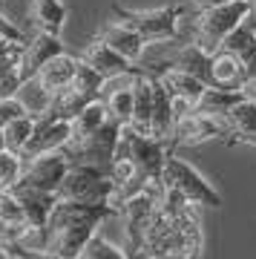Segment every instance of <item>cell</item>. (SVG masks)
<instances>
[{
	"label": "cell",
	"mask_w": 256,
	"mask_h": 259,
	"mask_svg": "<svg viewBox=\"0 0 256 259\" xmlns=\"http://www.w3.org/2000/svg\"><path fill=\"white\" fill-rule=\"evenodd\" d=\"M3 150H9V147H6V136H3V127H0V153H3Z\"/></svg>",
	"instance_id": "cell-36"
},
{
	"label": "cell",
	"mask_w": 256,
	"mask_h": 259,
	"mask_svg": "<svg viewBox=\"0 0 256 259\" xmlns=\"http://www.w3.org/2000/svg\"><path fill=\"white\" fill-rule=\"evenodd\" d=\"M250 9H253L250 0H225L219 6L193 12V18H190L193 40H196L207 55H216V52L225 47V37L247 18Z\"/></svg>",
	"instance_id": "cell-1"
},
{
	"label": "cell",
	"mask_w": 256,
	"mask_h": 259,
	"mask_svg": "<svg viewBox=\"0 0 256 259\" xmlns=\"http://www.w3.org/2000/svg\"><path fill=\"white\" fill-rule=\"evenodd\" d=\"M245 93H247V95H253V98H256V81H253V83H247V90H245Z\"/></svg>",
	"instance_id": "cell-37"
},
{
	"label": "cell",
	"mask_w": 256,
	"mask_h": 259,
	"mask_svg": "<svg viewBox=\"0 0 256 259\" xmlns=\"http://www.w3.org/2000/svg\"><path fill=\"white\" fill-rule=\"evenodd\" d=\"M0 222L12 225V228H23L26 222V210H23V202L15 190H0Z\"/></svg>",
	"instance_id": "cell-27"
},
{
	"label": "cell",
	"mask_w": 256,
	"mask_h": 259,
	"mask_svg": "<svg viewBox=\"0 0 256 259\" xmlns=\"http://www.w3.org/2000/svg\"><path fill=\"white\" fill-rule=\"evenodd\" d=\"M20 115H29V112H26V107L20 104L18 95H3V98H0V127H6L9 121L20 118Z\"/></svg>",
	"instance_id": "cell-30"
},
{
	"label": "cell",
	"mask_w": 256,
	"mask_h": 259,
	"mask_svg": "<svg viewBox=\"0 0 256 259\" xmlns=\"http://www.w3.org/2000/svg\"><path fill=\"white\" fill-rule=\"evenodd\" d=\"M78 58H81V55H78ZM104 81H107V78H104L98 69H92L87 61H81V64H78V72H75V78H72L69 87L78 90L81 95H87V98L92 101V98H101V87H104Z\"/></svg>",
	"instance_id": "cell-26"
},
{
	"label": "cell",
	"mask_w": 256,
	"mask_h": 259,
	"mask_svg": "<svg viewBox=\"0 0 256 259\" xmlns=\"http://www.w3.org/2000/svg\"><path fill=\"white\" fill-rule=\"evenodd\" d=\"M250 6H253V12H256V0H250Z\"/></svg>",
	"instance_id": "cell-39"
},
{
	"label": "cell",
	"mask_w": 256,
	"mask_h": 259,
	"mask_svg": "<svg viewBox=\"0 0 256 259\" xmlns=\"http://www.w3.org/2000/svg\"><path fill=\"white\" fill-rule=\"evenodd\" d=\"M247 93H233V90H222V87H213L207 83V90L201 93V98L196 101V110L204 112V115H213V118H225L230 112V107Z\"/></svg>",
	"instance_id": "cell-22"
},
{
	"label": "cell",
	"mask_w": 256,
	"mask_h": 259,
	"mask_svg": "<svg viewBox=\"0 0 256 259\" xmlns=\"http://www.w3.org/2000/svg\"><path fill=\"white\" fill-rule=\"evenodd\" d=\"M18 98H20V104L26 107L29 115H35V118L52 110V101H55V95H52L44 83L37 81V75L23 78V83L18 87Z\"/></svg>",
	"instance_id": "cell-21"
},
{
	"label": "cell",
	"mask_w": 256,
	"mask_h": 259,
	"mask_svg": "<svg viewBox=\"0 0 256 259\" xmlns=\"http://www.w3.org/2000/svg\"><path fill=\"white\" fill-rule=\"evenodd\" d=\"M69 141H72V121L58 118L52 112H44V115H37L35 136L29 141V147L23 150V158L40 156V153H55V150H66Z\"/></svg>",
	"instance_id": "cell-8"
},
{
	"label": "cell",
	"mask_w": 256,
	"mask_h": 259,
	"mask_svg": "<svg viewBox=\"0 0 256 259\" xmlns=\"http://www.w3.org/2000/svg\"><path fill=\"white\" fill-rule=\"evenodd\" d=\"M95 37H101L104 44H110L118 55H124L130 64H136V66L144 61V52H147V47H150L136 29L127 26V23H121V20H107V23L98 29Z\"/></svg>",
	"instance_id": "cell-12"
},
{
	"label": "cell",
	"mask_w": 256,
	"mask_h": 259,
	"mask_svg": "<svg viewBox=\"0 0 256 259\" xmlns=\"http://www.w3.org/2000/svg\"><path fill=\"white\" fill-rule=\"evenodd\" d=\"M15 193H18L20 202H23V210H26V222H29V225H37V228L49 225L52 207L58 204V193L29 190V187H15Z\"/></svg>",
	"instance_id": "cell-20"
},
{
	"label": "cell",
	"mask_w": 256,
	"mask_h": 259,
	"mask_svg": "<svg viewBox=\"0 0 256 259\" xmlns=\"http://www.w3.org/2000/svg\"><path fill=\"white\" fill-rule=\"evenodd\" d=\"M15 259H61L52 250H32V248H20V245H9Z\"/></svg>",
	"instance_id": "cell-32"
},
{
	"label": "cell",
	"mask_w": 256,
	"mask_h": 259,
	"mask_svg": "<svg viewBox=\"0 0 256 259\" xmlns=\"http://www.w3.org/2000/svg\"><path fill=\"white\" fill-rule=\"evenodd\" d=\"M158 75V81L164 83V90L170 95H176V98H187V101H199L201 93L207 90V81H201V78H196V75L184 72V69H176V66H167V69H161Z\"/></svg>",
	"instance_id": "cell-18"
},
{
	"label": "cell",
	"mask_w": 256,
	"mask_h": 259,
	"mask_svg": "<svg viewBox=\"0 0 256 259\" xmlns=\"http://www.w3.org/2000/svg\"><path fill=\"white\" fill-rule=\"evenodd\" d=\"M61 52H66L61 44V35L52 32H35V37H29L26 47H23V58H20V72L23 78H32L44 69L52 58H58Z\"/></svg>",
	"instance_id": "cell-13"
},
{
	"label": "cell",
	"mask_w": 256,
	"mask_h": 259,
	"mask_svg": "<svg viewBox=\"0 0 256 259\" xmlns=\"http://www.w3.org/2000/svg\"><path fill=\"white\" fill-rule=\"evenodd\" d=\"M0 37H6V40H15V44H26V40H29V37L23 35V32H20L15 23H12V20L6 18L3 12H0Z\"/></svg>",
	"instance_id": "cell-31"
},
{
	"label": "cell",
	"mask_w": 256,
	"mask_h": 259,
	"mask_svg": "<svg viewBox=\"0 0 256 259\" xmlns=\"http://www.w3.org/2000/svg\"><path fill=\"white\" fill-rule=\"evenodd\" d=\"M133 259H161V256H147V253H133Z\"/></svg>",
	"instance_id": "cell-38"
},
{
	"label": "cell",
	"mask_w": 256,
	"mask_h": 259,
	"mask_svg": "<svg viewBox=\"0 0 256 259\" xmlns=\"http://www.w3.org/2000/svg\"><path fill=\"white\" fill-rule=\"evenodd\" d=\"M115 20L127 23L144 37L147 44H173L182 35V20H184V6H156V9H124L115 6Z\"/></svg>",
	"instance_id": "cell-2"
},
{
	"label": "cell",
	"mask_w": 256,
	"mask_h": 259,
	"mask_svg": "<svg viewBox=\"0 0 256 259\" xmlns=\"http://www.w3.org/2000/svg\"><path fill=\"white\" fill-rule=\"evenodd\" d=\"M98 228L101 225H90V222L49 228V245H46V250L58 253L61 259H81L83 248H87L90 239L98 233Z\"/></svg>",
	"instance_id": "cell-11"
},
{
	"label": "cell",
	"mask_w": 256,
	"mask_h": 259,
	"mask_svg": "<svg viewBox=\"0 0 256 259\" xmlns=\"http://www.w3.org/2000/svg\"><path fill=\"white\" fill-rule=\"evenodd\" d=\"M69 164H72V158H69L66 150L29 156V158H23V173H20V182L15 187H29V190L58 193V187H61V182H64Z\"/></svg>",
	"instance_id": "cell-6"
},
{
	"label": "cell",
	"mask_w": 256,
	"mask_h": 259,
	"mask_svg": "<svg viewBox=\"0 0 256 259\" xmlns=\"http://www.w3.org/2000/svg\"><path fill=\"white\" fill-rule=\"evenodd\" d=\"M81 259H133V256H130V250L118 248V245H112L110 239H104L101 233H95L90 239V245L83 248Z\"/></svg>",
	"instance_id": "cell-29"
},
{
	"label": "cell",
	"mask_w": 256,
	"mask_h": 259,
	"mask_svg": "<svg viewBox=\"0 0 256 259\" xmlns=\"http://www.w3.org/2000/svg\"><path fill=\"white\" fill-rule=\"evenodd\" d=\"M167 66L184 69V72H190V75H196V78L210 83V55H207L196 40L179 44V47L170 49V55L164 58V66H161V69H167ZM161 69H158V72H161Z\"/></svg>",
	"instance_id": "cell-16"
},
{
	"label": "cell",
	"mask_w": 256,
	"mask_h": 259,
	"mask_svg": "<svg viewBox=\"0 0 256 259\" xmlns=\"http://www.w3.org/2000/svg\"><path fill=\"white\" fill-rule=\"evenodd\" d=\"M121 127L118 121H107L101 130H95L92 136H83V139H75L69 141V158L72 161H83V164H98V167H110V161L115 158L118 153V139H121Z\"/></svg>",
	"instance_id": "cell-7"
},
{
	"label": "cell",
	"mask_w": 256,
	"mask_h": 259,
	"mask_svg": "<svg viewBox=\"0 0 256 259\" xmlns=\"http://www.w3.org/2000/svg\"><path fill=\"white\" fill-rule=\"evenodd\" d=\"M110 196L112 182L107 176V170L98 164H83V161H72L61 187H58V199H72V202L110 204Z\"/></svg>",
	"instance_id": "cell-4"
},
{
	"label": "cell",
	"mask_w": 256,
	"mask_h": 259,
	"mask_svg": "<svg viewBox=\"0 0 256 259\" xmlns=\"http://www.w3.org/2000/svg\"><path fill=\"white\" fill-rule=\"evenodd\" d=\"M239 58H242V66H245L247 83H253V81H256V44H253L250 49H245Z\"/></svg>",
	"instance_id": "cell-33"
},
{
	"label": "cell",
	"mask_w": 256,
	"mask_h": 259,
	"mask_svg": "<svg viewBox=\"0 0 256 259\" xmlns=\"http://www.w3.org/2000/svg\"><path fill=\"white\" fill-rule=\"evenodd\" d=\"M0 259H15V253H12V248L6 242H0Z\"/></svg>",
	"instance_id": "cell-35"
},
{
	"label": "cell",
	"mask_w": 256,
	"mask_h": 259,
	"mask_svg": "<svg viewBox=\"0 0 256 259\" xmlns=\"http://www.w3.org/2000/svg\"><path fill=\"white\" fill-rule=\"evenodd\" d=\"M81 61L92 66V69H98L104 78H112V75H121V72H130V69H136V64H130L124 55H118L110 44H104L101 37H92L90 44L83 47L81 52Z\"/></svg>",
	"instance_id": "cell-15"
},
{
	"label": "cell",
	"mask_w": 256,
	"mask_h": 259,
	"mask_svg": "<svg viewBox=\"0 0 256 259\" xmlns=\"http://www.w3.org/2000/svg\"><path fill=\"white\" fill-rule=\"evenodd\" d=\"M35 124H37L35 115H20V118L9 121V124L3 127L6 147H9L12 153H20V156H23V150L29 147V141H32V136H35Z\"/></svg>",
	"instance_id": "cell-24"
},
{
	"label": "cell",
	"mask_w": 256,
	"mask_h": 259,
	"mask_svg": "<svg viewBox=\"0 0 256 259\" xmlns=\"http://www.w3.org/2000/svg\"><path fill=\"white\" fill-rule=\"evenodd\" d=\"M78 64H81V58H78V55L61 52V55L52 58V61H49L40 72H37V81L44 83L52 95H58L61 90H66V87L72 83L75 72H78Z\"/></svg>",
	"instance_id": "cell-17"
},
{
	"label": "cell",
	"mask_w": 256,
	"mask_h": 259,
	"mask_svg": "<svg viewBox=\"0 0 256 259\" xmlns=\"http://www.w3.org/2000/svg\"><path fill=\"white\" fill-rule=\"evenodd\" d=\"M187 6H193V9H210V6H219V3H225V0H184Z\"/></svg>",
	"instance_id": "cell-34"
},
{
	"label": "cell",
	"mask_w": 256,
	"mask_h": 259,
	"mask_svg": "<svg viewBox=\"0 0 256 259\" xmlns=\"http://www.w3.org/2000/svg\"><path fill=\"white\" fill-rule=\"evenodd\" d=\"M253 44H256V12L250 9L247 12V18L242 20L228 37H225V47L222 49H228V52H233V55H242V52L250 49Z\"/></svg>",
	"instance_id": "cell-25"
},
{
	"label": "cell",
	"mask_w": 256,
	"mask_h": 259,
	"mask_svg": "<svg viewBox=\"0 0 256 259\" xmlns=\"http://www.w3.org/2000/svg\"><path fill=\"white\" fill-rule=\"evenodd\" d=\"M66 18H69V9L64 0H32V20H35L37 32L61 35L66 26Z\"/></svg>",
	"instance_id": "cell-19"
},
{
	"label": "cell",
	"mask_w": 256,
	"mask_h": 259,
	"mask_svg": "<svg viewBox=\"0 0 256 259\" xmlns=\"http://www.w3.org/2000/svg\"><path fill=\"white\" fill-rule=\"evenodd\" d=\"M161 182H164L170 190H176L179 196H184L193 207H213V210H219L222 204H225V199H222L219 190L201 176L190 161L179 158L176 153H170V158L164 161Z\"/></svg>",
	"instance_id": "cell-3"
},
{
	"label": "cell",
	"mask_w": 256,
	"mask_h": 259,
	"mask_svg": "<svg viewBox=\"0 0 256 259\" xmlns=\"http://www.w3.org/2000/svg\"><path fill=\"white\" fill-rule=\"evenodd\" d=\"M170 153H173V147L164 144V141L153 139V136H147V133H138V130L130 127V124L121 127L118 153H115V156L133 158V164H136L147 179H161V170H164V161L170 158Z\"/></svg>",
	"instance_id": "cell-5"
},
{
	"label": "cell",
	"mask_w": 256,
	"mask_h": 259,
	"mask_svg": "<svg viewBox=\"0 0 256 259\" xmlns=\"http://www.w3.org/2000/svg\"><path fill=\"white\" fill-rule=\"evenodd\" d=\"M210 83L222 87V90H233V93H245L247 90V75L242 66V58L219 49L216 55H210Z\"/></svg>",
	"instance_id": "cell-14"
},
{
	"label": "cell",
	"mask_w": 256,
	"mask_h": 259,
	"mask_svg": "<svg viewBox=\"0 0 256 259\" xmlns=\"http://www.w3.org/2000/svg\"><path fill=\"white\" fill-rule=\"evenodd\" d=\"M216 139H225L222 118H213V115H204V112L193 110L184 118L176 121L173 150L176 147H199V144H207V141H216Z\"/></svg>",
	"instance_id": "cell-9"
},
{
	"label": "cell",
	"mask_w": 256,
	"mask_h": 259,
	"mask_svg": "<svg viewBox=\"0 0 256 259\" xmlns=\"http://www.w3.org/2000/svg\"><path fill=\"white\" fill-rule=\"evenodd\" d=\"M20 173H23V156L3 150L0 153V190H15V185L20 182Z\"/></svg>",
	"instance_id": "cell-28"
},
{
	"label": "cell",
	"mask_w": 256,
	"mask_h": 259,
	"mask_svg": "<svg viewBox=\"0 0 256 259\" xmlns=\"http://www.w3.org/2000/svg\"><path fill=\"white\" fill-rule=\"evenodd\" d=\"M225 124V141L228 144H247L256 147V98L253 95H242L230 112L222 118Z\"/></svg>",
	"instance_id": "cell-10"
},
{
	"label": "cell",
	"mask_w": 256,
	"mask_h": 259,
	"mask_svg": "<svg viewBox=\"0 0 256 259\" xmlns=\"http://www.w3.org/2000/svg\"><path fill=\"white\" fill-rule=\"evenodd\" d=\"M107 121H110L107 104L101 101V98L90 101V104H87V107H83V110L72 118V141H75V139H83V136H92V133H95V130H101Z\"/></svg>",
	"instance_id": "cell-23"
}]
</instances>
